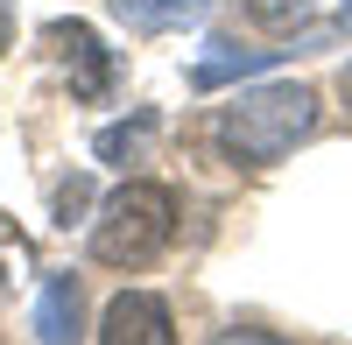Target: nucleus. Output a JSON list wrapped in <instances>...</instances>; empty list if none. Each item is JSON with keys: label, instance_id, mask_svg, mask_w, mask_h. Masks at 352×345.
<instances>
[{"label": "nucleus", "instance_id": "obj_11", "mask_svg": "<svg viewBox=\"0 0 352 345\" xmlns=\"http://www.w3.org/2000/svg\"><path fill=\"white\" fill-rule=\"evenodd\" d=\"M338 92H345V106H352V64H345V71H338Z\"/></svg>", "mask_w": 352, "mask_h": 345}, {"label": "nucleus", "instance_id": "obj_6", "mask_svg": "<svg viewBox=\"0 0 352 345\" xmlns=\"http://www.w3.org/2000/svg\"><path fill=\"white\" fill-rule=\"evenodd\" d=\"M113 21L127 28V36H162V28H190L204 21V8L212 0H106Z\"/></svg>", "mask_w": 352, "mask_h": 345}, {"label": "nucleus", "instance_id": "obj_5", "mask_svg": "<svg viewBox=\"0 0 352 345\" xmlns=\"http://www.w3.org/2000/svg\"><path fill=\"white\" fill-rule=\"evenodd\" d=\"M85 338V296L78 275H50L36 296V345H78Z\"/></svg>", "mask_w": 352, "mask_h": 345}, {"label": "nucleus", "instance_id": "obj_8", "mask_svg": "<svg viewBox=\"0 0 352 345\" xmlns=\"http://www.w3.org/2000/svg\"><path fill=\"white\" fill-rule=\"evenodd\" d=\"M148 127H155V113H141L134 127H106V134L92 141V148H99V162H120V155H134V148H141V134H148Z\"/></svg>", "mask_w": 352, "mask_h": 345}, {"label": "nucleus", "instance_id": "obj_9", "mask_svg": "<svg viewBox=\"0 0 352 345\" xmlns=\"http://www.w3.org/2000/svg\"><path fill=\"white\" fill-rule=\"evenodd\" d=\"M247 8H254L261 28H296V21L310 14V0H247Z\"/></svg>", "mask_w": 352, "mask_h": 345}, {"label": "nucleus", "instance_id": "obj_7", "mask_svg": "<svg viewBox=\"0 0 352 345\" xmlns=\"http://www.w3.org/2000/svg\"><path fill=\"white\" fill-rule=\"evenodd\" d=\"M289 49H240V43H212L197 56V71H190V85L197 92H212V85H226V78H247V71H268V64H282Z\"/></svg>", "mask_w": 352, "mask_h": 345}, {"label": "nucleus", "instance_id": "obj_12", "mask_svg": "<svg viewBox=\"0 0 352 345\" xmlns=\"http://www.w3.org/2000/svg\"><path fill=\"white\" fill-rule=\"evenodd\" d=\"M345 28H352V0H345Z\"/></svg>", "mask_w": 352, "mask_h": 345}, {"label": "nucleus", "instance_id": "obj_2", "mask_svg": "<svg viewBox=\"0 0 352 345\" xmlns=\"http://www.w3.org/2000/svg\"><path fill=\"white\" fill-rule=\"evenodd\" d=\"M169 233H176V197L162 183H148V177H127L99 205V219H92V261H106V268H148L169 247Z\"/></svg>", "mask_w": 352, "mask_h": 345}, {"label": "nucleus", "instance_id": "obj_4", "mask_svg": "<svg viewBox=\"0 0 352 345\" xmlns=\"http://www.w3.org/2000/svg\"><path fill=\"white\" fill-rule=\"evenodd\" d=\"M50 43L64 49V71H71V92L78 99H106L113 92V56L99 49V36L85 21H50Z\"/></svg>", "mask_w": 352, "mask_h": 345}, {"label": "nucleus", "instance_id": "obj_3", "mask_svg": "<svg viewBox=\"0 0 352 345\" xmlns=\"http://www.w3.org/2000/svg\"><path fill=\"white\" fill-rule=\"evenodd\" d=\"M99 345H176V318L155 289H120L99 310Z\"/></svg>", "mask_w": 352, "mask_h": 345}, {"label": "nucleus", "instance_id": "obj_1", "mask_svg": "<svg viewBox=\"0 0 352 345\" xmlns=\"http://www.w3.org/2000/svg\"><path fill=\"white\" fill-rule=\"evenodd\" d=\"M310 134H317V92L310 85H254L232 106H219V120H212L219 155L240 162V169H268Z\"/></svg>", "mask_w": 352, "mask_h": 345}, {"label": "nucleus", "instance_id": "obj_10", "mask_svg": "<svg viewBox=\"0 0 352 345\" xmlns=\"http://www.w3.org/2000/svg\"><path fill=\"white\" fill-rule=\"evenodd\" d=\"M212 345H289V338H268V331H219Z\"/></svg>", "mask_w": 352, "mask_h": 345}]
</instances>
